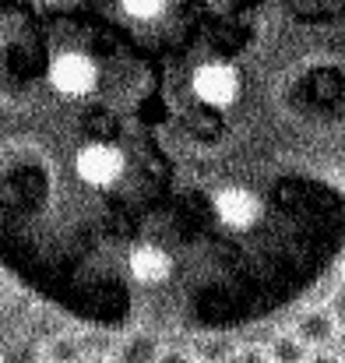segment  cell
<instances>
[{"instance_id": "cell-8", "label": "cell", "mask_w": 345, "mask_h": 363, "mask_svg": "<svg viewBox=\"0 0 345 363\" xmlns=\"http://www.w3.org/2000/svg\"><path fill=\"white\" fill-rule=\"evenodd\" d=\"M307 363H345V360L339 357V350H321V353H310Z\"/></svg>"}, {"instance_id": "cell-5", "label": "cell", "mask_w": 345, "mask_h": 363, "mask_svg": "<svg viewBox=\"0 0 345 363\" xmlns=\"http://www.w3.org/2000/svg\"><path fill=\"white\" fill-rule=\"evenodd\" d=\"M324 307L332 311V318H335V321L345 328V282H339V286L324 296Z\"/></svg>"}, {"instance_id": "cell-9", "label": "cell", "mask_w": 345, "mask_h": 363, "mask_svg": "<svg viewBox=\"0 0 345 363\" xmlns=\"http://www.w3.org/2000/svg\"><path fill=\"white\" fill-rule=\"evenodd\" d=\"M81 363H113V357H85Z\"/></svg>"}, {"instance_id": "cell-6", "label": "cell", "mask_w": 345, "mask_h": 363, "mask_svg": "<svg viewBox=\"0 0 345 363\" xmlns=\"http://www.w3.org/2000/svg\"><path fill=\"white\" fill-rule=\"evenodd\" d=\"M230 363H271V360H268V350L264 346H239Z\"/></svg>"}, {"instance_id": "cell-1", "label": "cell", "mask_w": 345, "mask_h": 363, "mask_svg": "<svg viewBox=\"0 0 345 363\" xmlns=\"http://www.w3.org/2000/svg\"><path fill=\"white\" fill-rule=\"evenodd\" d=\"M289 332H293L310 353H321V350H335V346H339L342 325L332 318V311H328L324 303H314V307H303V311L289 321Z\"/></svg>"}, {"instance_id": "cell-2", "label": "cell", "mask_w": 345, "mask_h": 363, "mask_svg": "<svg viewBox=\"0 0 345 363\" xmlns=\"http://www.w3.org/2000/svg\"><path fill=\"white\" fill-rule=\"evenodd\" d=\"M166 342L155 332H130L116 342L113 363H159Z\"/></svg>"}, {"instance_id": "cell-3", "label": "cell", "mask_w": 345, "mask_h": 363, "mask_svg": "<svg viewBox=\"0 0 345 363\" xmlns=\"http://www.w3.org/2000/svg\"><path fill=\"white\" fill-rule=\"evenodd\" d=\"M43 363H81L85 360V346L81 335L74 332H53L50 339H43Z\"/></svg>"}, {"instance_id": "cell-10", "label": "cell", "mask_w": 345, "mask_h": 363, "mask_svg": "<svg viewBox=\"0 0 345 363\" xmlns=\"http://www.w3.org/2000/svg\"><path fill=\"white\" fill-rule=\"evenodd\" d=\"M335 350H339V357L345 360V328H342V335H339V346H335Z\"/></svg>"}, {"instance_id": "cell-7", "label": "cell", "mask_w": 345, "mask_h": 363, "mask_svg": "<svg viewBox=\"0 0 345 363\" xmlns=\"http://www.w3.org/2000/svg\"><path fill=\"white\" fill-rule=\"evenodd\" d=\"M159 363H198V360H194V353H191L187 346H166Z\"/></svg>"}, {"instance_id": "cell-4", "label": "cell", "mask_w": 345, "mask_h": 363, "mask_svg": "<svg viewBox=\"0 0 345 363\" xmlns=\"http://www.w3.org/2000/svg\"><path fill=\"white\" fill-rule=\"evenodd\" d=\"M268 360L271 363H307L310 360V350L285 328V332H275L271 339H268Z\"/></svg>"}]
</instances>
